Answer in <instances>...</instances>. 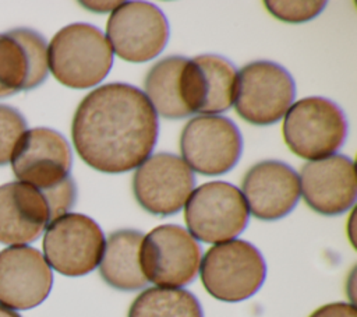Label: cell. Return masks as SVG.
<instances>
[{
  "instance_id": "cell-1",
  "label": "cell",
  "mask_w": 357,
  "mask_h": 317,
  "mask_svg": "<svg viewBox=\"0 0 357 317\" xmlns=\"http://www.w3.org/2000/svg\"><path fill=\"white\" fill-rule=\"evenodd\" d=\"M159 133L158 115L146 95L126 82H110L79 102L71 123L78 156L98 172L117 175L151 156Z\"/></svg>"
},
{
  "instance_id": "cell-2",
  "label": "cell",
  "mask_w": 357,
  "mask_h": 317,
  "mask_svg": "<svg viewBox=\"0 0 357 317\" xmlns=\"http://www.w3.org/2000/svg\"><path fill=\"white\" fill-rule=\"evenodd\" d=\"M112 66V46L92 24H70L56 32L47 46V67L68 88L85 89L100 84Z\"/></svg>"
},
{
  "instance_id": "cell-3",
  "label": "cell",
  "mask_w": 357,
  "mask_h": 317,
  "mask_svg": "<svg viewBox=\"0 0 357 317\" xmlns=\"http://www.w3.org/2000/svg\"><path fill=\"white\" fill-rule=\"evenodd\" d=\"M283 140L289 149L307 161L335 155L347 138V119L342 108L324 96H307L286 112Z\"/></svg>"
},
{
  "instance_id": "cell-4",
  "label": "cell",
  "mask_w": 357,
  "mask_h": 317,
  "mask_svg": "<svg viewBox=\"0 0 357 317\" xmlns=\"http://www.w3.org/2000/svg\"><path fill=\"white\" fill-rule=\"evenodd\" d=\"M199 275L212 297L234 303L259 290L266 277V264L252 243L233 239L208 249L199 263Z\"/></svg>"
},
{
  "instance_id": "cell-5",
  "label": "cell",
  "mask_w": 357,
  "mask_h": 317,
  "mask_svg": "<svg viewBox=\"0 0 357 317\" xmlns=\"http://www.w3.org/2000/svg\"><path fill=\"white\" fill-rule=\"evenodd\" d=\"M294 96V80L278 63L251 61L237 71L234 109L241 119L251 124L269 126L276 123L293 105Z\"/></svg>"
},
{
  "instance_id": "cell-6",
  "label": "cell",
  "mask_w": 357,
  "mask_h": 317,
  "mask_svg": "<svg viewBox=\"0 0 357 317\" xmlns=\"http://www.w3.org/2000/svg\"><path fill=\"white\" fill-rule=\"evenodd\" d=\"M250 211L240 189L227 182H209L190 194L184 219L188 233L204 243L237 237L248 225Z\"/></svg>"
},
{
  "instance_id": "cell-7",
  "label": "cell",
  "mask_w": 357,
  "mask_h": 317,
  "mask_svg": "<svg viewBox=\"0 0 357 317\" xmlns=\"http://www.w3.org/2000/svg\"><path fill=\"white\" fill-rule=\"evenodd\" d=\"M201 246L180 225L166 223L144 236L139 265L148 282L160 288L191 283L199 270Z\"/></svg>"
},
{
  "instance_id": "cell-8",
  "label": "cell",
  "mask_w": 357,
  "mask_h": 317,
  "mask_svg": "<svg viewBox=\"0 0 357 317\" xmlns=\"http://www.w3.org/2000/svg\"><path fill=\"white\" fill-rule=\"evenodd\" d=\"M42 246L50 268L66 277H82L99 265L105 235L91 216L67 212L47 225Z\"/></svg>"
},
{
  "instance_id": "cell-9",
  "label": "cell",
  "mask_w": 357,
  "mask_h": 317,
  "mask_svg": "<svg viewBox=\"0 0 357 317\" xmlns=\"http://www.w3.org/2000/svg\"><path fill=\"white\" fill-rule=\"evenodd\" d=\"M180 151L185 165L204 176L231 170L243 151V137L233 120L220 115H197L181 130Z\"/></svg>"
},
{
  "instance_id": "cell-10",
  "label": "cell",
  "mask_w": 357,
  "mask_h": 317,
  "mask_svg": "<svg viewBox=\"0 0 357 317\" xmlns=\"http://www.w3.org/2000/svg\"><path fill=\"white\" fill-rule=\"evenodd\" d=\"M112 50L130 63H145L160 54L169 40L163 11L148 1H121L106 24Z\"/></svg>"
},
{
  "instance_id": "cell-11",
  "label": "cell",
  "mask_w": 357,
  "mask_h": 317,
  "mask_svg": "<svg viewBox=\"0 0 357 317\" xmlns=\"http://www.w3.org/2000/svg\"><path fill=\"white\" fill-rule=\"evenodd\" d=\"M195 186V176L174 154L158 152L134 172L132 191L137 202L149 214L167 216L178 212Z\"/></svg>"
},
{
  "instance_id": "cell-12",
  "label": "cell",
  "mask_w": 357,
  "mask_h": 317,
  "mask_svg": "<svg viewBox=\"0 0 357 317\" xmlns=\"http://www.w3.org/2000/svg\"><path fill=\"white\" fill-rule=\"evenodd\" d=\"M10 162L20 182L49 189L70 177L73 154L63 134L53 128L36 127L21 135Z\"/></svg>"
},
{
  "instance_id": "cell-13",
  "label": "cell",
  "mask_w": 357,
  "mask_h": 317,
  "mask_svg": "<svg viewBox=\"0 0 357 317\" xmlns=\"http://www.w3.org/2000/svg\"><path fill=\"white\" fill-rule=\"evenodd\" d=\"M236 75V67L223 56H195L187 60L180 73V98L191 115L226 112L233 105Z\"/></svg>"
},
{
  "instance_id": "cell-14",
  "label": "cell",
  "mask_w": 357,
  "mask_h": 317,
  "mask_svg": "<svg viewBox=\"0 0 357 317\" xmlns=\"http://www.w3.org/2000/svg\"><path fill=\"white\" fill-rule=\"evenodd\" d=\"M300 193L315 212L335 216L350 209L357 197L354 162L342 154L308 161L300 170Z\"/></svg>"
},
{
  "instance_id": "cell-15",
  "label": "cell",
  "mask_w": 357,
  "mask_h": 317,
  "mask_svg": "<svg viewBox=\"0 0 357 317\" xmlns=\"http://www.w3.org/2000/svg\"><path fill=\"white\" fill-rule=\"evenodd\" d=\"M53 285L52 268L31 246H10L0 251V303L28 310L40 304Z\"/></svg>"
},
{
  "instance_id": "cell-16",
  "label": "cell",
  "mask_w": 357,
  "mask_h": 317,
  "mask_svg": "<svg viewBox=\"0 0 357 317\" xmlns=\"http://www.w3.org/2000/svg\"><path fill=\"white\" fill-rule=\"evenodd\" d=\"M241 193L248 211L261 221H278L293 211L300 198V177L280 161H261L243 177Z\"/></svg>"
},
{
  "instance_id": "cell-17",
  "label": "cell",
  "mask_w": 357,
  "mask_h": 317,
  "mask_svg": "<svg viewBox=\"0 0 357 317\" xmlns=\"http://www.w3.org/2000/svg\"><path fill=\"white\" fill-rule=\"evenodd\" d=\"M46 39L29 28L0 34V98L31 91L47 78Z\"/></svg>"
},
{
  "instance_id": "cell-18",
  "label": "cell",
  "mask_w": 357,
  "mask_h": 317,
  "mask_svg": "<svg viewBox=\"0 0 357 317\" xmlns=\"http://www.w3.org/2000/svg\"><path fill=\"white\" fill-rule=\"evenodd\" d=\"M52 221L43 190L22 182L0 186V243L24 246L35 242Z\"/></svg>"
},
{
  "instance_id": "cell-19",
  "label": "cell",
  "mask_w": 357,
  "mask_h": 317,
  "mask_svg": "<svg viewBox=\"0 0 357 317\" xmlns=\"http://www.w3.org/2000/svg\"><path fill=\"white\" fill-rule=\"evenodd\" d=\"M142 239L144 233L134 229H119L107 236L99 263V274L109 286L124 292L146 286L148 281L139 265Z\"/></svg>"
},
{
  "instance_id": "cell-20",
  "label": "cell",
  "mask_w": 357,
  "mask_h": 317,
  "mask_svg": "<svg viewBox=\"0 0 357 317\" xmlns=\"http://www.w3.org/2000/svg\"><path fill=\"white\" fill-rule=\"evenodd\" d=\"M184 56H167L156 61L146 73L144 88L145 95L156 115L165 119H185L191 113L183 103L178 89L180 73L187 63Z\"/></svg>"
},
{
  "instance_id": "cell-21",
  "label": "cell",
  "mask_w": 357,
  "mask_h": 317,
  "mask_svg": "<svg viewBox=\"0 0 357 317\" xmlns=\"http://www.w3.org/2000/svg\"><path fill=\"white\" fill-rule=\"evenodd\" d=\"M127 317H204V313L190 290L152 286L134 299Z\"/></svg>"
},
{
  "instance_id": "cell-22",
  "label": "cell",
  "mask_w": 357,
  "mask_h": 317,
  "mask_svg": "<svg viewBox=\"0 0 357 317\" xmlns=\"http://www.w3.org/2000/svg\"><path fill=\"white\" fill-rule=\"evenodd\" d=\"M26 131V121L20 110L0 103V166L11 161L14 148Z\"/></svg>"
},
{
  "instance_id": "cell-23",
  "label": "cell",
  "mask_w": 357,
  "mask_h": 317,
  "mask_svg": "<svg viewBox=\"0 0 357 317\" xmlns=\"http://www.w3.org/2000/svg\"><path fill=\"white\" fill-rule=\"evenodd\" d=\"M326 1H265L266 10L278 20L291 24L307 22L314 20L325 8Z\"/></svg>"
},
{
  "instance_id": "cell-24",
  "label": "cell",
  "mask_w": 357,
  "mask_h": 317,
  "mask_svg": "<svg viewBox=\"0 0 357 317\" xmlns=\"http://www.w3.org/2000/svg\"><path fill=\"white\" fill-rule=\"evenodd\" d=\"M308 317H357V310L353 303L335 302L318 307Z\"/></svg>"
},
{
  "instance_id": "cell-25",
  "label": "cell",
  "mask_w": 357,
  "mask_h": 317,
  "mask_svg": "<svg viewBox=\"0 0 357 317\" xmlns=\"http://www.w3.org/2000/svg\"><path fill=\"white\" fill-rule=\"evenodd\" d=\"M0 317H21V316L17 311L10 310L8 307L0 304Z\"/></svg>"
}]
</instances>
